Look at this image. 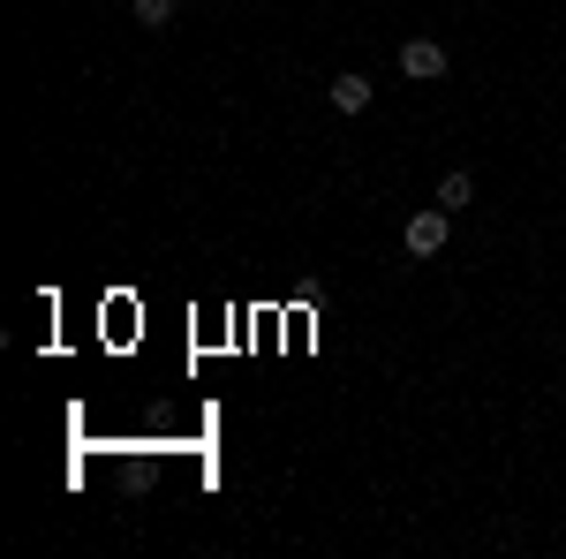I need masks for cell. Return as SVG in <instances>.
Wrapping results in <instances>:
<instances>
[{
	"label": "cell",
	"mask_w": 566,
	"mask_h": 559,
	"mask_svg": "<svg viewBox=\"0 0 566 559\" xmlns=\"http://www.w3.org/2000/svg\"><path fill=\"white\" fill-rule=\"evenodd\" d=\"M175 15H181V0H136V23H144V31H167Z\"/></svg>",
	"instance_id": "cell-5"
},
{
	"label": "cell",
	"mask_w": 566,
	"mask_h": 559,
	"mask_svg": "<svg viewBox=\"0 0 566 559\" xmlns=\"http://www.w3.org/2000/svg\"><path fill=\"white\" fill-rule=\"evenodd\" d=\"M325 99H333V114H363V106H370V76H333V91H325Z\"/></svg>",
	"instance_id": "cell-3"
},
{
	"label": "cell",
	"mask_w": 566,
	"mask_h": 559,
	"mask_svg": "<svg viewBox=\"0 0 566 559\" xmlns=\"http://www.w3.org/2000/svg\"><path fill=\"white\" fill-rule=\"evenodd\" d=\"M400 76L438 84V76H446V45H438V39H400Z\"/></svg>",
	"instance_id": "cell-2"
},
{
	"label": "cell",
	"mask_w": 566,
	"mask_h": 559,
	"mask_svg": "<svg viewBox=\"0 0 566 559\" xmlns=\"http://www.w3.org/2000/svg\"><path fill=\"white\" fill-rule=\"evenodd\" d=\"M446 235H453V213H446V205H423V213H408V227H400L408 258H438V250H446Z\"/></svg>",
	"instance_id": "cell-1"
},
{
	"label": "cell",
	"mask_w": 566,
	"mask_h": 559,
	"mask_svg": "<svg viewBox=\"0 0 566 559\" xmlns=\"http://www.w3.org/2000/svg\"><path fill=\"white\" fill-rule=\"evenodd\" d=\"M438 205H446V213H469V205H476V182H469V174L453 167L446 182H438Z\"/></svg>",
	"instance_id": "cell-4"
}]
</instances>
